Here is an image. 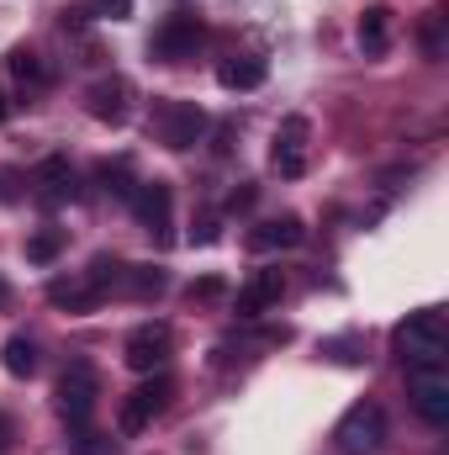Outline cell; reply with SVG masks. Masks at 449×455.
<instances>
[{
    "instance_id": "1",
    "label": "cell",
    "mask_w": 449,
    "mask_h": 455,
    "mask_svg": "<svg viewBox=\"0 0 449 455\" xmlns=\"http://www.w3.org/2000/svg\"><path fill=\"white\" fill-rule=\"evenodd\" d=\"M391 349H397V360L407 365V371H418V365H445L449 360V323L439 307H418V313H407L397 329H391Z\"/></svg>"
},
{
    "instance_id": "2",
    "label": "cell",
    "mask_w": 449,
    "mask_h": 455,
    "mask_svg": "<svg viewBox=\"0 0 449 455\" xmlns=\"http://www.w3.org/2000/svg\"><path fill=\"white\" fill-rule=\"evenodd\" d=\"M386 445V413H381V403H354L343 419H338L334 429V451L338 455H375Z\"/></svg>"
},
{
    "instance_id": "3",
    "label": "cell",
    "mask_w": 449,
    "mask_h": 455,
    "mask_svg": "<svg viewBox=\"0 0 449 455\" xmlns=\"http://www.w3.org/2000/svg\"><path fill=\"white\" fill-rule=\"evenodd\" d=\"M201 43H207V21L196 16V11H175V16H164L159 27H154V59H164V64H185V59H196L201 53Z\"/></svg>"
},
{
    "instance_id": "4",
    "label": "cell",
    "mask_w": 449,
    "mask_h": 455,
    "mask_svg": "<svg viewBox=\"0 0 449 455\" xmlns=\"http://www.w3.org/2000/svg\"><path fill=\"white\" fill-rule=\"evenodd\" d=\"M96 397H101V376H96L85 360H75V365L59 376V387H53V403H59V413L69 419V429H85V424H91Z\"/></svg>"
},
{
    "instance_id": "5",
    "label": "cell",
    "mask_w": 449,
    "mask_h": 455,
    "mask_svg": "<svg viewBox=\"0 0 449 455\" xmlns=\"http://www.w3.org/2000/svg\"><path fill=\"white\" fill-rule=\"evenodd\" d=\"M154 132H159L164 148L185 154V148H196L207 138V112L196 101H159L154 107Z\"/></svg>"
},
{
    "instance_id": "6",
    "label": "cell",
    "mask_w": 449,
    "mask_h": 455,
    "mask_svg": "<svg viewBox=\"0 0 449 455\" xmlns=\"http://www.w3.org/2000/svg\"><path fill=\"white\" fill-rule=\"evenodd\" d=\"M169 397H175V381L159 371V376H148L143 387H132L127 397H122V413H116V429L122 435H143L164 408H169Z\"/></svg>"
},
{
    "instance_id": "7",
    "label": "cell",
    "mask_w": 449,
    "mask_h": 455,
    "mask_svg": "<svg viewBox=\"0 0 449 455\" xmlns=\"http://www.w3.org/2000/svg\"><path fill=\"white\" fill-rule=\"evenodd\" d=\"M132 218L154 243H169V223H175V186L169 180H138L132 186Z\"/></svg>"
},
{
    "instance_id": "8",
    "label": "cell",
    "mask_w": 449,
    "mask_h": 455,
    "mask_svg": "<svg viewBox=\"0 0 449 455\" xmlns=\"http://www.w3.org/2000/svg\"><path fill=\"white\" fill-rule=\"evenodd\" d=\"M407 397L418 408V419L429 429H445L449 424V371L445 365H418L407 371Z\"/></svg>"
},
{
    "instance_id": "9",
    "label": "cell",
    "mask_w": 449,
    "mask_h": 455,
    "mask_svg": "<svg viewBox=\"0 0 449 455\" xmlns=\"http://www.w3.org/2000/svg\"><path fill=\"white\" fill-rule=\"evenodd\" d=\"M307 138H312L307 116H286V122L275 127V143H270V164H275V175H286V180L307 175Z\"/></svg>"
},
{
    "instance_id": "10",
    "label": "cell",
    "mask_w": 449,
    "mask_h": 455,
    "mask_svg": "<svg viewBox=\"0 0 449 455\" xmlns=\"http://www.w3.org/2000/svg\"><path fill=\"white\" fill-rule=\"evenodd\" d=\"M169 349H175V334H169V323H138V329L127 334V349H122V360H127L132 371L154 376V371L169 360Z\"/></svg>"
},
{
    "instance_id": "11",
    "label": "cell",
    "mask_w": 449,
    "mask_h": 455,
    "mask_svg": "<svg viewBox=\"0 0 449 455\" xmlns=\"http://www.w3.org/2000/svg\"><path fill=\"white\" fill-rule=\"evenodd\" d=\"M85 107L96 122H106V127H122L127 116H132V85L122 80V75H106V80H96L91 91H85Z\"/></svg>"
},
{
    "instance_id": "12",
    "label": "cell",
    "mask_w": 449,
    "mask_h": 455,
    "mask_svg": "<svg viewBox=\"0 0 449 455\" xmlns=\"http://www.w3.org/2000/svg\"><path fill=\"white\" fill-rule=\"evenodd\" d=\"M280 297H286V275L280 270H254L238 286V318H259V313L280 307Z\"/></svg>"
},
{
    "instance_id": "13",
    "label": "cell",
    "mask_w": 449,
    "mask_h": 455,
    "mask_svg": "<svg viewBox=\"0 0 449 455\" xmlns=\"http://www.w3.org/2000/svg\"><path fill=\"white\" fill-rule=\"evenodd\" d=\"M307 238V228H302V218L296 212H280V218H270V223H254L248 228V249H296Z\"/></svg>"
},
{
    "instance_id": "14",
    "label": "cell",
    "mask_w": 449,
    "mask_h": 455,
    "mask_svg": "<svg viewBox=\"0 0 449 455\" xmlns=\"http://www.w3.org/2000/svg\"><path fill=\"white\" fill-rule=\"evenodd\" d=\"M37 196L48 202V207H59V202H69L75 196V164L64 159V154H48L43 164H37Z\"/></svg>"
},
{
    "instance_id": "15",
    "label": "cell",
    "mask_w": 449,
    "mask_h": 455,
    "mask_svg": "<svg viewBox=\"0 0 449 455\" xmlns=\"http://www.w3.org/2000/svg\"><path fill=\"white\" fill-rule=\"evenodd\" d=\"M48 302L64 307V313H96V307H101V291H96L85 275H53V281H48Z\"/></svg>"
},
{
    "instance_id": "16",
    "label": "cell",
    "mask_w": 449,
    "mask_h": 455,
    "mask_svg": "<svg viewBox=\"0 0 449 455\" xmlns=\"http://www.w3.org/2000/svg\"><path fill=\"white\" fill-rule=\"evenodd\" d=\"M264 75H270V64L254 59V53H232V59L217 64V85H223V91H259Z\"/></svg>"
},
{
    "instance_id": "17",
    "label": "cell",
    "mask_w": 449,
    "mask_h": 455,
    "mask_svg": "<svg viewBox=\"0 0 449 455\" xmlns=\"http://www.w3.org/2000/svg\"><path fill=\"white\" fill-rule=\"evenodd\" d=\"M5 69H11L27 91H48V85H53V69H48V64H43V53H37V48H27V43H21V48H11Z\"/></svg>"
},
{
    "instance_id": "18",
    "label": "cell",
    "mask_w": 449,
    "mask_h": 455,
    "mask_svg": "<svg viewBox=\"0 0 449 455\" xmlns=\"http://www.w3.org/2000/svg\"><path fill=\"white\" fill-rule=\"evenodd\" d=\"M359 48H365V53H386V48H391V11H386V5H370V11L359 16Z\"/></svg>"
},
{
    "instance_id": "19",
    "label": "cell",
    "mask_w": 449,
    "mask_h": 455,
    "mask_svg": "<svg viewBox=\"0 0 449 455\" xmlns=\"http://www.w3.org/2000/svg\"><path fill=\"white\" fill-rule=\"evenodd\" d=\"M0 360H5V371H11L16 381L37 376V344L27 339V334H11V339H5V349H0Z\"/></svg>"
},
{
    "instance_id": "20",
    "label": "cell",
    "mask_w": 449,
    "mask_h": 455,
    "mask_svg": "<svg viewBox=\"0 0 449 455\" xmlns=\"http://www.w3.org/2000/svg\"><path fill=\"white\" fill-rule=\"evenodd\" d=\"M122 291L138 297V302H148V297L164 291V270H154V265H127V270H122Z\"/></svg>"
},
{
    "instance_id": "21",
    "label": "cell",
    "mask_w": 449,
    "mask_h": 455,
    "mask_svg": "<svg viewBox=\"0 0 449 455\" xmlns=\"http://www.w3.org/2000/svg\"><path fill=\"white\" fill-rule=\"evenodd\" d=\"M122 270H127V265H122L116 254H96V259H91V270H85V281L106 297V291H116V286H122Z\"/></svg>"
},
{
    "instance_id": "22",
    "label": "cell",
    "mask_w": 449,
    "mask_h": 455,
    "mask_svg": "<svg viewBox=\"0 0 449 455\" xmlns=\"http://www.w3.org/2000/svg\"><path fill=\"white\" fill-rule=\"evenodd\" d=\"M59 249H64V233H59V228H43V233L27 238V259H32V265H53Z\"/></svg>"
},
{
    "instance_id": "23",
    "label": "cell",
    "mask_w": 449,
    "mask_h": 455,
    "mask_svg": "<svg viewBox=\"0 0 449 455\" xmlns=\"http://www.w3.org/2000/svg\"><path fill=\"white\" fill-rule=\"evenodd\" d=\"M96 180H101L106 191H116V196H132V186H127V180H132V159H101V164H96Z\"/></svg>"
},
{
    "instance_id": "24",
    "label": "cell",
    "mask_w": 449,
    "mask_h": 455,
    "mask_svg": "<svg viewBox=\"0 0 449 455\" xmlns=\"http://www.w3.org/2000/svg\"><path fill=\"white\" fill-rule=\"evenodd\" d=\"M223 291H227V281H223V275H201V281L191 286V302H217Z\"/></svg>"
},
{
    "instance_id": "25",
    "label": "cell",
    "mask_w": 449,
    "mask_h": 455,
    "mask_svg": "<svg viewBox=\"0 0 449 455\" xmlns=\"http://www.w3.org/2000/svg\"><path fill=\"white\" fill-rule=\"evenodd\" d=\"M101 16H112V21H122V16H132V0H91Z\"/></svg>"
},
{
    "instance_id": "26",
    "label": "cell",
    "mask_w": 449,
    "mask_h": 455,
    "mask_svg": "<svg viewBox=\"0 0 449 455\" xmlns=\"http://www.w3.org/2000/svg\"><path fill=\"white\" fill-rule=\"evenodd\" d=\"M191 243H217V218H201L191 228Z\"/></svg>"
},
{
    "instance_id": "27",
    "label": "cell",
    "mask_w": 449,
    "mask_h": 455,
    "mask_svg": "<svg viewBox=\"0 0 449 455\" xmlns=\"http://www.w3.org/2000/svg\"><path fill=\"white\" fill-rule=\"evenodd\" d=\"M423 48H429V59H445V37H439V21H429V32H423Z\"/></svg>"
},
{
    "instance_id": "28",
    "label": "cell",
    "mask_w": 449,
    "mask_h": 455,
    "mask_svg": "<svg viewBox=\"0 0 449 455\" xmlns=\"http://www.w3.org/2000/svg\"><path fill=\"white\" fill-rule=\"evenodd\" d=\"M254 196H259L254 186H243V191H232V196H227V212H248V207H254Z\"/></svg>"
},
{
    "instance_id": "29",
    "label": "cell",
    "mask_w": 449,
    "mask_h": 455,
    "mask_svg": "<svg viewBox=\"0 0 449 455\" xmlns=\"http://www.w3.org/2000/svg\"><path fill=\"white\" fill-rule=\"evenodd\" d=\"M11 440H16V424H11V413H0V451H11Z\"/></svg>"
},
{
    "instance_id": "30",
    "label": "cell",
    "mask_w": 449,
    "mask_h": 455,
    "mask_svg": "<svg viewBox=\"0 0 449 455\" xmlns=\"http://www.w3.org/2000/svg\"><path fill=\"white\" fill-rule=\"evenodd\" d=\"M0 202H16V191H11V175L0 170Z\"/></svg>"
},
{
    "instance_id": "31",
    "label": "cell",
    "mask_w": 449,
    "mask_h": 455,
    "mask_svg": "<svg viewBox=\"0 0 449 455\" xmlns=\"http://www.w3.org/2000/svg\"><path fill=\"white\" fill-rule=\"evenodd\" d=\"M5 112H11V101H5V91H0V122H5Z\"/></svg>"
},
{
    "instance_id": "32",
    "label": "cell",
    "mask_w": 449,
    "mask_h": 455,
    "mask_svg": "<svg viewBox=\"0 0 449 455\" xmlns=\"http://www.w3.org/2000/svg\"><path fill=\"white\" fill-rule=\"evenodd\" d=\"M5 297H11V291H5V281H0V302H5Z\"/></svg>"
}]
</instances>
